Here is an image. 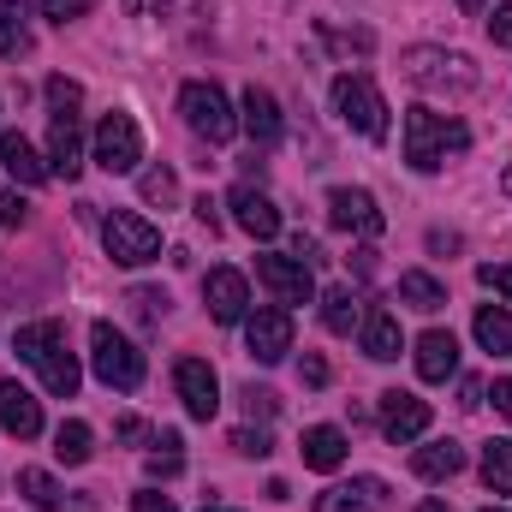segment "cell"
Masks as SVG:
<instances>
[{
  "mask_svg": "<svg viewBox=\"0 0 512 512\" xmlns=\"http://www.w3.org/2000/svg\"><path fill=\"white\" fill-rule=\"evenodd\" d=\"M203 512H227V507H203Z\"/></svg>",
  "mask_w": 512,
  "mask_h": 512,
  "instance_id": "f907efd6",
  "label": "cell"
},
{
  "mask_svg": "<svg viewBox=\"0 0 512 512\" xmlns=\"http://www.w3.org/2000/svg\"><path fill=\"white\" fill-rule=\"evenodd\" d=\"M328 221L340 227V233H358V239H376L387 221L382 209H376V197L364 191V185H340V191H328Z\"/></svg>",
  "mask_w": 512,
  "mask_h": 512,
  "instance_id": "8fae6325",
  "label": "cell"
},
{
  "mask_svg": "<svg viewBox=\"0 0 512 512\" xmlns=\"http://www.w3.org/2000/svg\"><path fill=\"white\" fill-rule=\"evenodd\" d=\"M399 72L429 96H471L477 90V66L465 54H447V48H411Z\"/></svg>",
  "mask_w": 512,
  "mask_h": 512,
  "instance_id": "277c9868",
  "label": "cell"
},
{
  "mask_svg": "<svg viewBox=\"0 0 512 512\" xmlns=\"http://www.w3.org/2000/svg\"><path fill=\"white\" fill-rule=\"evenodd\" d=\"M102 245H108V256H114L120 268H143V262H155V256H161V233H155L143 215L114 209V215L102 221Z\"/></svg>",
  "mask_w": 512,
  "mask_h": 512,
  "instance_id": "ba28073f",
  "label": "cell"
},
{
  "mask_svg": "<svg viewBox=\"0 0 512 512\" xmlns=\"http://www.w3.org/2000/svg\"><path fill=\"white\" fill-rule=\"evenodd\" d=\"M423 429H429V399H417V393H405V387L382 393V435L393 447L423 441Z\"/></svg>",
  "mask_w": 512,
  "mask_h": 512,
  "instance_id": "5bb4252c",
  "label": "cell"
},
{
  "mask_svg": "<svg viewBox=\"0 0 512 512\" xmlns=\"http://www.w3.org/2000/svg\"><path fill=\"white\" fill-rule=\"evenodd\" d=\"M54 453H60V465H84L90 453H96V435H90V423H60L54 429Z\"/></svg>",
  "mask_w": 512,
  "mask_h": 512,
  "instance_id": "f1b7e54d",
  "label": "cell"
},
{
  "mask_svg": "<svg viewBox=\"0 0 512 512\" xmlns=\"http://www.w3.org/2000/svg\"><path fill=\"white\" fill-rule=\"evenodd\" d=\"M417 512H453V507H447V501H423Z\"/></svg>",
  "mask_w": 512,
  "mask_h": 512,
  "instance_id": "7dc6e473",
  "label": "cell"
},
{
  "mask_svg": "<svg viewBox=\"0 0 512 512\" xmlns=\"http://www.w3.org/2000/svg\"><path fill=\"white\" fill-rule=\"evenodd\" d=\"M459 12H471V18H477V12H483V0H459Z\"/></svg>",
  "mask_w": 512,
  "mask_h": 512,
  "instance_id": "bcb514c9",
  "label": "cell"
},
{
  "mask_svg": "<svg viewBox=\"0 0 512 512\" xmlns=\"http://www.w3.org/2000/svg\"><path fill=\"white\" fill-rule=\"evenodd\" d=\"M387 507V483L382 477H358V483H340V489H322L310 512H382Z\"/></svg>",
  "mask_w": 512,
  "mask_h": 512,
  "instance_id": "ac0fdd59",
  "label": "cell"
},
{
  "mask_svg": "<svg viewBox=\"0 0 512 512\" xmlns=\"http://www.w3.org/2000/svg\"><path fill=\"white\" fill-rule=\"evenodd\" d=\"M334 114H340L352 131H364L370 143L387 137V102L364 72H340V78H334Z\"/></svg>",
  "mask_w": 512,
  "mask_h": 512,
  "instance_id": "8992f818",
  "label": "cell"
},
{
  "mask_svg": "<svg viewBox=\"0 0 512 512\" xmlns=\"http://www.w3.org/2000/svg\"><path fill=\"white\" fill-rule=\"evenodd\" d=\"M471 149V131L435 108H405V161L417 173H435L447 167V155H465Z\"/></svg>",
  "mask_w": 512,
  "mask_h": 512,
  "instance_id": "3957f363",
  "label": "cell"
},
{
  "mask_svg": "<svg viewBox=\"0 0 512 512\" xmlns=\"http://www.w3.org/2000/svg\"><path fill=\"white\" fill-rule=\"evenodd\" d=\"M0 167H6L18 185H42V179H48V161H42L18 131H0Z\"/></svg>",
  "mask_w": 512,
  "mask_h": 512,
  "instance_id": "603a6c76",
  "label": "cell"
},
{
  "mask_svg": "<svg viewBox=\"0 0 512 512\" xmlns=\"http://www.w3.org/2000/svg\"><path fill=\"white\" fill-rule=\"evenodd\" d=\"M143 197L167 209V203L179 197V185H173V173H167V167H149V173H143Z\"/></svg>",
  "mask_w": 512,
  "mask_h": 512,
  "instance_id": "1f68e13d",
  "label": "cell"
},
{
  "mask_svg": "<svg viewBox=\"0 0 512 512\" xmlns=\"http://www.w3.org/2000/svg\"><path fill=\"white\" fill-rule=\"evenodd\" d=\"M322 328H328V334H352V328H364V304H358L352 286L322 292Z\"/></svg>",
  "mask_w": 512,
  "mask_h": 512,
  "instance_id": "d4e9b609",
  "label": "cell"
},
{
  "mask_svg": "<svg viewBox=\"0 0 512 512\" xmlns=\"http://www.w3.org/2000/svg\"><path fill=\"white\" fill-rule=\"evenodd\" d=\"M239 399H245V411H251V417H274V393H268V387H245V393H239Z\"/></svg>",
  "mask_w": 512,
  "mask_h": 512,
  "instance_id": "f35d334b",
  "label": "cell"
},
{
  "mask_svg": "<svg viewBox=\"0 0 512 512\" xmlns=\"http://www.w3.org/2000/svg\"><path fill=\"white\" fill-rule=\"evenodd\" d=\"M42 96H48V173H60V179H78L84 173V90L72 84V78H48L42 84Z\"/></svg>",
  "mask_w": 512,
  "mask_h": 512,
  "instance_id": "6da1fadb",
  "label": "cell"
},
{
  "mask_svg": "<svg viewBox=\"0 0 512 512\" xmlns=\"http://www.w3.org/2000/svg\"><path fill=\"white\" fill-rule=\"evenodd\" d=\"M358 340H364V352L376 358V364H393L399 358V316L393 310H364V328H358Z\"/></svg>",
  "mask_w": 512,
  "mask_h": 512,
  "instance_id": "7402d4cb",
  "label": "cell"
},
{
  "mask_svg": "<svg viewBox=\"0 0 512 512\" xmlns=\"http://www.w3.org/2000/svg\"><path fill=\"white\" fill-rule=\"evenodd\" d=\"M18 358L42 376V387H48L54 399H72L78 382H84L78 358L66 352V328H60V322H30V328H18Z\"/></svg>",
  "mask_w": 512,
  "mask_h": 512,
  "instance_id": "7a4b0ae2",
  "label": "cell"
},
{
  "mask_svg": "<svg viewBox=\"0 0 512 512\" xmlns=\"http://www.w3.org/2000/svg\"><path fill=\"white\" fill-rule=\"evenodd\" d=\"M399 298H405L411 310H423V316H429V310H441V304H447V286H441L435 274H423V268H405V274H399Z\"/></svg>",
  "mask_w": 512,
  "mask_h": 512,
  "instance_id": "4316f807",
  "label": "cell"
},
{
  "mask_svg": "<svg viewBox=\"0 0 512 512\" xmlns=\"http://www.w3.org/2000/svg\"><path fill=\"white\" fill-rule=\"evenodd\" d=\"M245 352H251L256 364H280V358L292 352V310H286V304L256 310L251 322H245Z\"/></svg>",
  "mask_w": 512,
  "mask_h": 512,
  "instance_id": "7c38bea8",
  "label": "cell"
},
{
  "mask_svg": "<svg viewBox=\"0 0 512 512\" xmlns=\"http://www.w3.org/2000/svg\"><path fill=\"white\" fill-rule=\"evenodd\" d=\"M173 387H179V399H185V411H191L197 423H209V417L221 411V382H215V370H209L203 358H179Z\"/></svg>",
  "mask_w": 512,
  "mask_h": 512,
  "instance_id": "9a60e30c",
  "label": "cell"
},
{
  "mask_svg": "<svg viewBox=\"0 0 512 512\" xmlns=\"http://www.w3.org/2000/svg\"><path fill=\"white\" fill-rule=\"evenodd\" d=\"M18 495H24L30 507H42V512L60 507V489H54V477H48V471H36V465H24V471H18Z\"/></svg>",
  "mask_w": 512,
  "mask_h": 512,
  "instance_id": "4dcf8cb0",
  "label": "cell"
},
{
  "mask_svg": "<svg viewBox=\"0 0 512 512\" xmlns=\"http://www.w3.org/2000/svg\"><path fill=\"white\" fill-rule=\"evenodd\" d=\"M477 346L495 352V358H507L512 352V310H501V304H483L477 310Z\"/></svg>",
  "mask_w": 512,
  "mask_h": 512,
  "instance_id": "83f0119b",
  "label": "cell"
},
{
  "mask_svg": "<svg viewBox=\"0 0 512 512\" xmlns=\"http://www.w3.org/2000/svg\"><path fill=\"white\" fill-rule=\"evenodd\" d=\"M256 280L274 292V304H310L316 298L310 262H298V256H256Z\"/></svg>",
  "mask_w": 512,
  "mask_h": 512,
  "instance_id": "30bf717a",
  "label": "cell"
},
{
  "mask_svg": "<svg viewBox=\"0 0 512 512\" xmlns=\"http://www.w3.org/2000/svg\"><path fill=\"white\" fill-rule=\"evenodd\" d=\"M495 411L512 423V376H507V382H495Z\"/></svg>",
  "mask_w": 512,
  "mask_h": 512,
  "instance_id": "ee69618b",
  "label": "cell"
},
{
  "mask_svg": "<svg viewBox=\"0 0 512 512\" xmlns=\"http://www.w3.org/2000/svg\"><path fill=\"white\" fill-rule=\"evenodd\" d=\"M0 429L18 441H36L42 435V399L18 382H0Z\"/></svg>",
  "mask_w": 512,
  "mask_h": 512,
  "instance_id": "e0dca14e",
  "label": "cell"
},
{
  "mask_svg": "<svg viewBox=\"0 0 512 512\" xmlns=\"http://www.w3.org/2000/svg\"><path fill=\"white\" fill-rule=\"evenodd\" d=\"M477 280H483L489 292H501V298L512 304V262H483V268H477Z\"/></svg>",
  "mask_w": 512,
  "mask_h": 512,
  "instance_id": "836d02e7",
  "label": "cell"
},
{
  "mask_svg": "<svg viewBox=\"0 0 512 512\" xmlns=\"http://www.w3.org/2000/svg\"><path fill=\"white\" fill-rule=\"evenodd\" d=\"M131 310H137L143 322H161V316H167V292H155V286H137V292H131Z\"/></svg>",
  "mask_w": 512,
  "mask_h": 512,
  "instance_id": "d6a6232c",
  "label": "cell"
},
{
  "mask_svg": "<svg viewBox=\"0 0 512 512\" xmlns=\"http://www.w3.org/2000/svg\"><path fill=\"white\" fill-rule=\"evenodd\" d=\"M304 465H310V471H340V465H346V435H340L334 423L304 429Z\"/></svg>",
  "mask_w": 512,
  "mask_h": 512,
  "instance_id": "cb8c5ba5",
  "label": "cell"
},
{
  "mask_svg": "<svg viewBox=\"0 0 512 512\" xmlns=\"http://www.w3.org/2000/svg\"><path fill=\"white\" fill-rule=\"evenodd\" d=\"M96 0H42V18H54V24H72V18H84Z\"/></svg>",
  "mask_w": 512,
  "mask_h": 512,
  "instance_id": "d590c367",
  "label": "cell"
},
{
  "mask_svg": "<svg viewBox=\"0 0 512 512\" xmlns=\"http://www.w3.org/2000/svg\"><path fill=\"white\" fill-rule=\"evenodd\" d=\"M102 173H137V161H143V131L131 114H102V126H96V155H90Z\"/></svg>",
  "mask_w": 512,
  "mask_h": 512,
  "instance_id": "9c48e42d",
  "label": "cell"
},
{
  "mask_svg": "<svg viewBox=\"0 0 512 512\" xmlns=\"http://www.w3.org/2000/svg\"><path fill=\"white\" fill-rule=\"evenodd\" d=\"M233 447H239V453H251V459H268V453H274L268 429H233Z\"/></svg>",
  "mask_w": 512,
  "mask_h": 512,
  "instance_id": "e575fe53",
  "label": "cell"
},
{
  "mask_svg": "<svg viewBox=\"0 0 512 512\" xmlns=\"http://www.w3.org/2000/svg\"><path fill=\"white\" fill-rule=\"evenodd\" d=\"M126 6H143V0H126Z\"/></svg>",
  "mask_w": 512,
  "mask_h": 512,
  "instance_id": "816d5d0a",
  "label": "cell"
},
{
  "mask_svg": "<svg viewBox=\"0 0 512 512\" xmlns=\"http://www.w3.org/2000/svg\"><path fill=\"white\" fill-rule=\"evenodd\" d=\"M179 114H185V126L197 131L203 143H227V137L239 131L227 96H221V84H203V78H191V84L179 90Z\"/></svg>",
  "mask_w": 512,
  "mask_h": 512,
  "instance_id": "52a82bcc",
  "label": "cell"
},
{
  "mask_svg": "<svg viewBox=\"0 0 512 512\" xmlns=\"http://www.w3.org/2000/svg\"><path fill=\"white\" fill-rule=\"evenodd\" d=\"M489 36H495V48H512V6L489 12Z\"/></svg>",
  "mask_w": 512,
  "mask_h": 512,
  "instance_id": "ab89813d",
  "label": "cell"
},
{
  "mask_svg": "<svg viewBox=\"0 0 512 512\" xmlns=\"http://www.w3.org/2000/svg\"><path fill=\"white\" fill-rule=\"evenodd\" d=\"M36 48L30 24H24V0H0V60H24Z\"/></svg>",
  "mask_w": 512,
  "mask_h": 512,
  "instance_id": "484cf974",
  "label": "cell"
},
{
  "mask_svg": "<svg viewBox=\"0 0 512 512\" xmlns=\"http://www.w3.org/2000/svg\"><path fill=\"white\" fill-rule=\"evenodd\" d=\"M322 36H328L334 48H358V54H370V48H376V36H370V30H352V36H346V30H328V24H322Z\"/></svg>",
  "mask_w": 512,
  "mask_h": 512,
  "instance_id": "74e56055",
  "label": "cell"
},
{
  "mask_svg": "<svg viewBox=\"0 0 512 512\" xmlns=\"http://www.w3.org/2000/svg\"><path fill=\"white\" fill-rule=\"evenodd\" d=\"M459 405H465V411H477V405H483V382H465V399H459Z\"/></svg>",
  "mask_w": 512,
  "mask_h": 512,
  "instance_id": "f6af8a7d",
  "label": "cell"
},
{
  "mask_svg": "<svg viewBox=\"0 0 512 512\" xmlns=\"http://www.w3.org/2000/svg\"><path fill=\"white\" fill-rule=\"evenodd\" d=\"M411 471H417L423 483H447V477L465 471V447H459V441H429V447L411 453Z\"/></svg>",
  "mask_w": 512,
  "mask_h": 512,
  "instance_id": "44dd1931",
  "label": "cell"
},
{
  "mask_svg": "<svg viewBox=\"0 0 512 512\" xmlns=\"http://www.w3.org/2000/svg\"><path fill=\"white\" fill-rule=\"evenodd\" d=\"M298 376H304L310 387H322V382H328V364H322L316 352H304V364H298Z\"/></svg>",
  "mask_w": 512,
  "mask_h": 512,
  "instance_id": "b9f144b4",
  "label": "cell"
},
{
  "mask_svg": "<svg viewBox=\"0 0 512 512\" xmlns=\"http://www.w3.org/2000/svg\"><path fill=\"white\" fill-rule=\"evenodd\" d=\"M483 512H507V507H483Z\"/></svg>",
  "mask_w": 512,
  "mask_h": 512,
  "instance_id": "681fc988",
  "label": "cell"
},
{
  "mask_svg": "<svg viewBox=\"0 0 512 512\" xmlns=\"http://www.w3.org/2000/svg\"><path fill=\"white\" fill-rule=\"evenodd\" d=\"M131 512H179V507H173V495H161V489H143V495H131Z\"/></svg>",
  "mask_w": 512,
  "mask_h": 512,
  "instance_id": "60d3db41",
  "label": "cell"
},
{
  "mask_svg": "<svg viewBox=\"0 0 512 512\" xmlns=\"http://www.w3.org/2000/svg\"><path fill=\"white\" fill-rule=\"evenodd\" d=\"M114 435H120V441H143L149 429H143V417H120V423H114Z\"/></svg>",
  "mask_w": 512,
  "mask_h": 512,
  "instance_id": "7bdbcfd3",
  "label": "cell"
},
{
  "mask_svg": "<svg viewBox=\"0 0 512 512\" xmlns=\"http://www.w3.org/2000/svg\"><path fill=\"white\" fill-rule=\"evenodd\" d=\"M90 364H96L102 387H114V393H137L143 387V352L131 346L114 322H96L90 328Z\"/></svg>",
  "mask_w": 512,
  "mask_h": 512,
  "instance_id": "5b68a950",
  "label": "cell"
},
{
  "mask_svg": "<svg viewBox=\"0 0 512 512\" xmlns=\"http://www.w3.org/2000/svg\"><path fill=\"white\" fill-rule=\"evenodd\" d=\"M483 483H489V495H512V441L483 447Z\"/></svg>",
  "mask_w": 512,
  "mask_h": 512,
  "instance_id": "f546056e",
  "label": "cell"
},
{
  "mask_svg": "<svg viewBox=\"0 0 512 512\" xmlns=\"http://www.w3.org/2000/svg\"><path fill=\"white\" fill-rule=\"evenodd\" d=\"M239 126H245V137H251L256 149H274V143H280V102H274L262 84L245 90V120H239Z\"/></svg>",
  "mask_w": 512,
  "mask_h": 512,
  "instance_id": "d6986e66",
  "label": "cell"
},
{
  "mask_svg": "<svg viewBox=\"0 0 512 512\" xmlns=\"http://www.w3.org/2000/svg\"><path fill=\"white\" fill-rule=\"evenodd\" d=\"M203 304H209V316H215L221 328L245 322V316H251V286H245V274H239V268H209Z\"/></svg>",
  "mask_w": 512,
  "mask_h": 512,
  "instance_id": "4fadbf2b",
  "label": "cell"
},
{
  "mask_svg": "<svg viewBox=\"0 0 512 512\" xmlns=\"http://www.w3.org/2000/svg\"><path fill=\"white\" fill-rule=\"evenodd\" d=\"M24 221H30V209L18 203V191H0V227H6V233H18Z\"/></svg>",
  "mask_w": 512,
  "mask_h": 512,
  "instance_id": "8d00e7d4",
  "label": "cell"
},
{
  "mask_svg": "<svg viewBox=\"0 0 512 512\" xmlns=\"http://www.w3.org/2000/svg\"><path fill=\"white\" fill-rule=\"evenodd\" d=\"M227 209H233V221H239L251 239H274V233H280V209L268 203V191H256L251 179H245V185H233Z\"/></svg>",
  "mask_w": 512,
  "mask_h": 512,
  "instance_id": "2e32d148",
  "label": "cell"
},
{
  "mask_svg": "<svg viewBox=\"0 0 512 512\" xmlns=\"http://www.w3.org/2000/svg\"><path fill=\"white\" fill-rule=\"evenodd\" d=\"M453 370H459V340L441 334V328H429V334L417 340V376H423V382H447Z\"/></svg>",
  "mask_w": 512,
  "mask_h": 512,
  "instance_id": "ffe728a7",
  "label": "cell"
},
{
  "mask_svg": "<svg viewBox=\"0 0 512 512\" xmlns=\"http://www.w3.org/2000/svg\"><path fill=\"white\" fill-rule=\"evenodd\" d=\"M501 185H507V197H512V167H507V173H501Z\"/></svg>",
  "mask_w": 512,
  "mask_h": 512,
  "instance_id": "c3c4849f",
  "label": "cell"
}]
</instances>
